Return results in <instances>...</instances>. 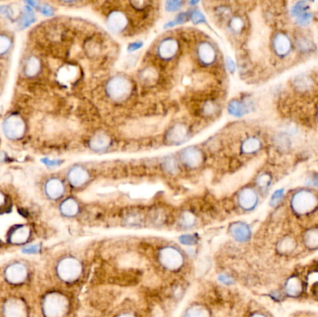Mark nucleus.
Segmentation results:
<instances>
[{
	"instance_id": "nucleus-23",
	"label": "nucleus",
	"mask_w": 318,
	"mask_h": 317,
	"mask_svg": "<svg viewBox=\"0 0 318 317\" xmlns=\"http://www.w3.org/2000/svg\"><path fill=\"white\" fill-rule=\"evenodd\" d=\"M42 63L39 58L31 55L26 60L22 72L28 78H36L41 72Z\"/></svg>"
},
{
	"instance_id": "nucleus-18",
	"label": "nucleus",
	"mask_w": 318,
	"mask_h": 317,
	"mask_svg": "<svg viewBox=\"0 0 318 317\" xmlns=\"http://www.w3.org/2000/svg\"><path fill=\"white\" fill-rule=\"evenodd\" d=\"M112 140L108 134L105 132H97L94 135L91 136L89 141L90 149L94 152L107 151L111 146Z\"/></svg>"
},
{
	"instance_id": "nucleus-49",
	"label": "nucleus",
	"mask_w": 318,
	"mask_h": 317,
	"mask_svg": "<svg viewBox=\"0 0 318 317\" xmlns=\"http://www.w3.org/2000/svg\"><path fill=\"white\" fill-rule=\"evenodd\" d=\"M226 67L229 70L230 73L234 74L235 71V64L231 58L226 59Z\"/></svg>"
},
{
	"instance_id": "nucleus-43",
	"label": "nucleus",
	"mask_w": 318,
	"mask_h": 317,
	"mask_svg": "<svg viewBox=\"0 0 318 317\" xmlns=\"http://www.w3.org/2000/svg\"><path fill=\"white\" fill-rule=\"evenodd\" d=\"M312 14L309 13V12H305L303 15L298 17L296 19V22H297L298 26H305L309 25V22L312 20Z\"/></svg>"
},
{
	"instance_id": "nucleus-16",
	"label": "nucleus",
	"mask_w": 318,
	"mask_h": 317,
	"mask_svg": "<svg viewBox=\"0 0 318 317\" xmlns=\"http://www.w3.org/2000/svg\"><path fill=\"white\" fill-rule=\"evenodd\" d=\"M44 191L47 198L52 200H58L64 196L65 184L60 178H50L44 184Z\"/></svg>"
},
{
	"instance_id": "nucleus-37",
	"label": "nucleus",
	"mask_w": 318,
	"mask_h": 317,
	"mask_svg": "<svg viewBox=\"0 0 318 317\" xmlns=\"http://www.w3.org/2000/svg\"><path fill=\"white\" fill-rule=\"evenodd\" d=\"M164 170L169 174H175L179 170V163L173 157H168L163 162Z\"/></svg>"
},
{
	"instance_id": "nucleus-19",
	"label": "nucleus",
	"mask_w": 318,
	"mask_h": 317,
	"mask_svg": "<svg viewBox=\"0 0 318 317\" xmlns=\"http://www.w3.org/2000/svg\"><path fill=\"white\" fill-rule=\"evenodd\" d=\"M298 241L295 236L291 234H287L282 236L280 239L277 241V253L281 256H289L295 250H297Z\"/></svg>"
},
{
	"instance_id": "nucleus-36",
	"label": "nucleus",
	"mask_w": 318,
	"mask_h": 317,
	"mask_svg": "<svg viewBox=\"0 0 318 317\" xmlns=\"http://www.w3.org/2000/svg\"><path fill=\"white\" fill-rule=\"evenodd\" d=\"M181 225L184 228H192L195 224V217L190 211H184L181 216Z\"/></svg>"
},
{
	"instance_id": "nucleus-3",
	"label": "nucleus",
	"mask_w": 318,
	"mask_h": 317,
	"mask_svg": "<svg viewBox=\"0 0 318 317\" xmlns=\"http://www.w3.org/2000/svg\"><path fill=\"white\" fill-rule=\"evenodd\" d=\"M68 309L67 298L61 293H48L43 300V312L46 317H63Z\"/></svg>"
},
{
	"instance_id": "nucleus-52",
	"label": "nucleus",
	"mask_w": 318,
	"mask_h": 317,
	"mask_svg": "<svg viewBox=\"0 0 318 317\" xmlns=\"http://www.w3.org/2000/svg\"><path fill=\"white\" fill-rule=\"evenodd\" d=\"M311 292H312V295L314 298V300H316L318 302V282L314 283L313 286H312Z\"/></svg>"
},
{
	"instance_id": "nucleus-51",
	"label": "nucleus",
	"mask_w": 318,
	"mask_h": 317,
	"mask_svg": "<svg viewBox=\"0 0 318 317\" xmlns=\"http://www.w3.org/2000/svg\"><path fill=\"white\" fill-rule=\"evenodd\" d=\"M42 161L45 163V165H47L48 166H59V165H61L60 163L61 161H59V160H50V159H43Z\"/></svg>"
},
{
	"instance_id": "nucleus-41",
	"label": "nucleus",
	"mask_w": 318,
	"mask_h": 317,
	"mask_svg": "<svg viewBox=\"0 0 318 317\" xmlns=\"http://www.w3.org/2000/svg\"><path fill=\"white\" fill-rule=\"evenodd\" d=\"M297 46L302 52H309L312 48V43L308 40L307 38H299L297 42Z\"/></svg>"
},
{
	"instance_id": "nucleus-14",
	"label": "nucleus",
	"mask_w": 318,
	"mask_h": 317,
	"mask_svg": "<svg viewBox=\"0 0 318 317\" xmlns=\"http://www.w3.org/2000/svg\"><path fill=\"white\" fill-rule=\"evenodd\" d=\"M237 202L244 211H251L258 206L259 196L255 189L251 187L243 188L237 196Z\"/></svg>"
},
{
	"instance_id": "nucleus-29",
	"label": "nucleus",
	"mask_w": 318,
	"mask_h": 317,
	"mask_svg": "<svg viewBox=\"0 0 318 317\" xmlns=\"http://www.w3.org/2000/svg\"><path fill=\"white\" fill-rule=\"evenodd\" d=\"M214 16L215 18L218 20V21H225L228 22L230 19L232 18V11L229 7H225V6H219L215 8L214 11Z\"/></svg>"
},
{
	"instance_id": "nucleus-6",
	"label": "nucleus",
	"mask_w": 318,
	"mask_h": 317,
	"mask_svg": "<svg viewBox=\"0 0 318 317\" xmlns=\"http://www.w3.org/2000/svg\"><path fill=\"white\" fill-rule=\"evenodd\" d=\"M158 260L163 267L169 271L180 270L184 263L183 255L174 247H165L159 251Z\"/></svg>"
},
{
	"instance_id": "nucleus-26",
	"label": "nucleus",
	"mask_w": 318,
	"mask_h": 317,
	"mask_svg": "<svg viewBox=\"0 0 318 317\" xmlns=\"http://www.w3.org/2000/svg\"><path fill=\"white\" fill-rule=\"evenodd\" d=\"M261 142L257 137L251 136L246 138L240 145V152L243 155H253L261 149Z\"/></svg>"
},
{
	"instance_id": "nucleus-44",
	"label": "nucleus",
	"mask_w": 318,
	"mask_h": 317,
	"mask_svg": "<svg viewBox=\"0 0 318 317\" xmlns=\"http://www.w3.org/2000/svg\"><path fill=\"white\" fill-rule=\"evenodd\" d=\"M269 296L271 298L273 301H275V302H280L282 301H284L285 300V298H286V295H285V293L283 291V289H277V290H274V291H272L270 294H269Z\"/></svg>"
},
{
	"instance_id": "nucleus-31",
	"label": "nucleus",
	"mask_w": 318,
	"mask_h": 317,
	"mask_svg": "<svg viewBox=\"0 0 318 317\" xmlns=\"http://www.w3.org/2000/svg\"><path fill=\"white\" fill-rule=\"evenodd\" d=\"M184 317H209L208 309L200 305H194L188 309Z\"/></svg>"
},
{
	"instance_id": "nucleus-25",
	"label": "nucleus",
	"mask_w": 318,
	"mask_h": 317,
	"mask_svg": "<svg viewBox=\"0 0 318 317\" xmlns=\"http://www.w3.org/2000/svg\"><path fill=\"white\" fill-rule=\"evenodd\" d=\"M79 202L77 199L74 198H68L64 199L63 202L60 205V211L63 214V216L71 218L77 216L79 212Z\"/></svg>"
},
{
	"instance_id": "nucleus-56",
	"label": "nucleus",
	"mask_w": 318,
	"mask_h": 317,
	"mask_svg": "<svg viewBox=\"0 0 318 317\" xmlns=\"http://www.w3.org/2000/svg\"><path fill=\"white\" fill-rule=\"evenodd\" d=\"M313 270L318 272V259L317 260H315V261H314V263H313Z\"/></svg>"
},
{
	"instance_id": "nucleus-15",
	"label": "nucleus",
	"mask_w": 318,
	"mask_h": 317,
	"mask_svg": "<svg viewBox=\"0 0 318 317\" xmlns=\"http://www.w3.org/2000/svg\"><path fill=\"white\" fill-rule=\"evenodd\" d=\"M27 276H28L27 267L21 262L12 263L6 268V279L13 285L23 283L27 280Z\"/></svg>"
},
{
	"instance_id": "nucleus-54",
	"label": "nucleus",
	"mask_w": 318,
	"mask_h": 317,
	"mask_svg": "<svg viewBox=\"0 0 318 317\" xmlns=\"http://www.w3.org/2000/svg\"><path fill=\"white\" fill-rule=\"evenodd\" d=\"M116 317H136L134 314L130 313V312H123V313H120L119 315H117Z\"/></svg>"
},
{
	"instance_id": "nucleus-12",
	"label": "nucleus",
	"mask_w": 318,
	"mask_h": 317,
	"mask_svg": "<svg viewBox=\"0 0 318 317\" xmlns=\"http://www.w3.org/2000/svg\"><path fill=\"white\" fill-rule=\"evenodd\" d=\"M190 137V130L188 126L183 123H176L170 127L166 132L165 140L167 144L180 145L186 142Z\"/></svg>"
},
{
	"instance_id": "nucleus-20",
	"label": "nucleus",
	"mask_w": 318,
	"mask_h": 317,
	"mask_svg": "<svg viewBox=\"0 0 318 317\" xmlns=\"http://www.w3.org/2000/svg\"><path fill=\"white\" fill-rule=\"evenodd\" d=\"M230 234L239 243H245L251 239V230L245 223L237 222L230 227Z\"/></svg>"
},
{
	"instance_id": "nucleus-48",
	"label": "nucleus",
	"mask_w": 318,
	"mask_h": 317,
	"mask_svg": "<svg viewBox=\"0 0 318 317\" xmlns=\"http://www.w3.org/2000/svg\"><path fill=\"white\" fill-rule=\"evenodd\" d=\"M39 11L41 12L43 15L46 16H52L53 15V10L52 7H50V6L44 5V6H39Z\"/></svg>"
},
{
	"instance_id": "nucleus-10",
	"label": "nucleus",
	"mask_w": 318,
	"mask_h": 317,
	"mask_svg": "<svg viewBox=\"0 0 318 317\" xmlns=\"http://www.w3.org/2000/svg\"><path fill=\"white\" fill-rule=\"evenodd\" d=\"M179 160L183 166L190 169H194L204 163V153L195 146L183 149L179 154Z\"/></svg>"
},
{
	"instance_id": "nucleus-46",
	"label": "nucleus",
	"mask_w": 318,
	"mask_h": 317,
	"mask_svg": "<svg viewBox=\"0 0 318 317\" xmlns=\"http://www.w3.org/2000/svg\"><path fill=\"white\" fill-rule=\"evenodd\" d=\"M22 251L27 254H35L40 251V246L39 245H29L26 248H23Z\"/></svg>"
},
{
	"instance_id": "nucleus-35",
	"label": "nucleus",
	"mask_w": 318,
	"mask_h": 317,
	"mask_svg": "<svg viewBox=\"0 0 318 317\" xmlns=\"http://www.w3.org/2000/svg\"><path fill=\"white\" fill-rule=\"evenodd\" d=\"M309 10V4L306 1H299L295 5L292 7L291 15L297 19L298 17L304 14L305 12H308Z\"/></svg>"
},
{
	"instance_id": "nucleus-50",
	"label": "nucleus",
	"mask_w": 318,
	"mask_h": 317,
	"mask_svg": "<svg viewBox=\"0 0 318 317\" xmlns=\"http://www.w3.org/2000/svg\"><path fill=\"white\" fill-rule=\"evenodd\" d=\"M308 184L313 187H318V174H314L311 179L308 180Z\"/></svg>"
},
{
	"instance_id": "nucleus-1",
	"label": "nucleus",
	"mask_w": 318,
	"mask_h": 317,
	"mask_svg": "<svg viewBox=\"0 0 318 317\" xmlns=\"http://www.w3.org/2000/svg\"><path fill=\"white\" fill-rule=\"evenodd\" d=\"M132 82L125 76L117 75L110 78L105 85V93L110 100L121 103L129 99L132 93Z\"/></svg>"
},
{
	"instance_id": "nucleus-30",
	"label": "nucleus",
	"mask_w": 318,
	"mask_h": 317,
	"mask_svg": "<svg viewBox=\"0 0 318 317\" xmlns=\"http://www.w3.org/2000/svg\"><path fill=\"white\" fill-rule=\"evenodd\" d=\"M21 21H20V26L22 28H26L27 26H30L34 21H36V18L34 15V12L32 11V8L29 6L25 7L23 11L21 14Z\"/></svg>"
},
{
	"instance_id": "nucleus-8",
	"label": "nucleus",
	"mask_w": 318,
	"mask_h": 317,
	"mask_svg": "<svg viewBox=\"0 0 318 317\" xmlns=\"http://www.w3.org/2000/svg\"><path fill=\"white\" fill-rule=\"evenodd\" d=\"M180 43L175 37H163L156 47L157 57L162 62H170L177 57Z\"/></svg>"
},
{
	"instance_id": "nucleus-45",
	"label": "nucleus",
	"mask_w": 318,
	"mask_h": 317,
	"mask_svg": "<svg viewBox=\"0 0 318 317\" xmlns=\"http://www.w3.org/2000/svg\"><path fill=\"white\" fill-rule=\"evenodd\" d=\"M180 241L184 245H188V246H191V245L195 244L197 243V237L193 236L192 234H185L180 237Z\"/></svg>"
},
{
	"instance_id": "nucleus-40",
	"label": "nucleus",
	"mask_w": 318,
	"mask_h": 317,
	"mask_svg": "<svg viewBox=\"0 0 318 317\" xmlns=\"http://www.w3.org/2000/svg\"><path fill=\"white\" fill-rule=\"evenodd\" d=\"M284 198V190L283 189H278L276 192L273 193L271 200H270V205L272 207L276 208L277 206H279L281 204L282 200Z\"/></svg>"
},
{
	"instance_id": "nucleus-33",
	"label": "nucleus",
	"mask_w": 318,
	"mask_h": 317,
	"mask_svg": "<svg viewBox=\"0 0 318 317\" xmlns=\"http://www.w3.org/2000/svg\"><path fill=\"white\" fill-rule=\"evenodd\" d=\"M272 179L268 174L262 173L256 180V184L261 192H267L271 185Z\"/></svg>"
},
{
	"instance_id": "nucleus-17",
	"label": "nucleus",
	"mask_w": 318,
	"mask_h": 317,
	"mask_svg": "<svg viewBox=\"0 0 318 317\" xmlns=\"http://www.w3.org/2000/svg\"><path fill=\"white\" fill-rule=\"evenodd\" d=\"M4 317H27L26 303L19 299H11L3 307Z\"/></svg>"
},
{
	"instance_id": "nucleus-53",
	"label": "nucleus",
	"mask_w": 318,
	"mask_h": 317,
	"mask_svg": "<svg viewBox=\"0 0 318 317\" xmlns=\"http://www.w3.org/2000/svg\"><path fill=\"white\" fill-rule=\"evenodd\" d=\"M6 201H7V199H6L5 194L2 192H0V208L5 206Z\"/></svg>"
},
{
	"instance_id": "nucleus-47",
	"label": "nucleus",
	"mask_w": 318,
	"mask_h": 317,
	"mask_svg": "<svg viewBox=\"0 0 318 317\" xmlns=\"http://www.w3.org/2000/svg\"><path fill=\"white\" fill-rule=\"evenodd\" d=\"M142 45H143V43L141 41L132 42V43H131V44L128 46V52H136V51L140 50V48L142 47Z\"/></svg>"
},
{
	"instance_id": "nucleus-4",
	"label": "nucleus",
	"mask_w": 318,
	"mask_h": 317,
	"mask_svg": "<svg viewBox=\"0 0 318 317\" xmlns=\"http://www.w3.org/2000/svg\"><path fill=\"white\" fill-rule=\"evenodd\" d=\"M57 275L61 280L71 283L78 280L82 274V264L74 257H65L58 263Z\"/></svg>"
},
{
	"instance_id": "nucleus-9",
	"label": "nucleus",
	"mask_w": 318,
	"mask_h": 317,
	"mask_svg": "<svg viewBox=\"0 0 318 317\" xmlns=\"http://www.w3.org/2000/svg\"><path fill=\"white\" fill-rule=\"evenodd\" d=\"M106 26L115 34H122L130 29L131 19L125 11L115 9L106 15Z\"/></svg>"
},
{
	"instance_id": "nucleus-11",
	"label": "nucleus",
	"mask_w": 318,
	"mask_h": 317,
	"mask_svg": "<svg viewBox=\"0 0 318 317\" xmlns=\"http://www.w3.org/2000/svg\"><path fill=\"white\" fill-rule=\"evenodd\" d=\"M90 177L91 175L89 169L81 165L71 166L68 169L66 175L68 183L76 189H80L86 186L90 181Z\"/></svg>"
},
{
	"instance_id": "nucleus-2",
	"label": "nucleus",
	"mask_w": 318,
	"mask_h": 317,
	"mask_svg": "<svg viewBox=\"0 0 318 317\" xmlns=\"http://www.w3.org/2000/svg\"><path fill=\"white\" fill-rule=\"evenodd\" d=\"M290 208L298 216L309 215L318 208L317 196L312 191L301 190L293 194Z\"/></svg>"
},
{
	"instance_id": "nucleus-21",
	"label": "nucleus",
	"mask_w": 318,
	"mask_h": 317,
	"mask_svg": "<svg viewBox=\"0 0 318 317\" xmlns=\"http://www.w3.org/2000/svg\"><path fill=\"white\" fill-rule=\"evenodd\" d=\"M274 51L280 57H285L291 51V41L284 34H277L273 41Z\"/></svg>"
},
{
	"instance_id": "nucleus-7",
	"label": "nucleus",
	"mask_w": 318,
	"mask_h": 317,
	"mask_svg": "<svg viewBox=\"0 0 318 317\" xmlns=\"http://www.w3.org/2000/svg\"><path fill=\"white\" fill-rule=\"evenodd\" d=\"M195 57L202 67H210L217 63L219 53L211 42H199L195 47Z\"/></svg>"
},
{
	"instance_id": "nucleus-5",
	"label": "nucleus",
	"mask_w": 318,
	"mask_h": 317,
	"mask_svg": "<svg viewBox=\"0 0 318 317\" xmlns=\"http://www.w3.org/2000/svg\"><path fill=\"white\" fill-rule=\"evenodd\" d=\"M2 130L8 139L11 140H21L26 134L27 124L21 115L10 114L3 121Z\"/></svg>"
},
{
	"instance_id": "nucleus-42",
	"label": "nucleus",
	"mask_w": 318,
	"mask_h": 317,
	"mask_svg": "<svg viewBox=\"0 0 318 317\" xmlns=\"http://www.w3.org/2000/svg\"><path fill=\"white\" fill-rule=\"evenodd\" d=\"M183 6V2L182 1H167L166 2V11L169 12L177 11Z\"/></svg>"
},
{
	"instance_id": "nucleus-32",
	"label": "nucleus",
	"mask_w": 318,
	"mask_h": 317,
	"mask_svg": "<svg viewBox=\"0 0 318 317\" xmlns=\"http://www.w3.org/2000/svg\"><path fill=\"white\" fill-rule=\"evenodd\" d=\"M12 47V38L6 34H0V56H4Z\"/></svg>"
},
{
	"instance_id": "nucleus-38",
	"label": "nucleus",
	"mask_w": 318,
	"mask_h": 317,
	"mask_svg": "<svg viewBox=\"0 0 318 317\" xmlns=\"http://www.w3.org/2000/svg\"><path fill=\"white\" fill-rule=\"evenodd\" d=\"M188 14H189V20L193 21V23L198 25V23L206 22V19L202 14V12L197 9L188 11Z\"/></svg>"
},
{
	"instance_id": "nucleus-13",
	"label": "nucleus",
	"mask_w": 318,
	"mask_h": 317,
	"mask_svg": "<svg viewBox=\"0 0 318 317\" xmlns=\"http://www.w3.org/2000/svg\"><path fill=\"white\" fill-rule=\"evenodd\" d=\"M286 297L297 299L303 296L305 292V283L302 276L292 275L287 278L283 287Z\"/></svg>"
},
{
	"instance_id": "nucleus-34",
	"label": "nucleus",
	"mask_w": 318,
	"mask_h": 317,
	"mask_svg": "<svg viewBox=\"0 0 318 317\" xmlns=\"http://www.w3.org/2000/svg\"><path fill=\"white\" fill-rule=\"evenodd\" d=\"M202 114L206 116H213L219 112V106L213 101H207L202 106Z\"/></svg>"
},
{
	"instance_id": "nucleus-22",
	"label": "nucleus",
	"mask_w": 318,
	"mask_h": 317,
	"mask_svg": "<svg viewBox=\"0 0 318 317\" xmlns=\"http://www.w3.org/2000/svg\"><path fill=\"white\" fill-rule=\"evenodd\" d=\"M31 231L28 226L21 225L12 229L9 234V241L12 244L21 245L27 243L30 237Z\"/></svg>"
},
{
	"instance_id": "nucleus-24",
	"label": "nucleus",
	"mask_w": 318,
	"mask_h": 317,
	"mask_svg": "<svg viewBox=\"0 0 318 317\" xmlns=\"http://www.w3.org/2000/svg\"><path fill=\"white\" fill-rule=\"evenodd\" d=\"M302 241L304 247L309 250H318V227L306 229L302 235Z\"/></svg>"
},
{
	"instance_id": "nucleus-39",
	"label": "nucleus",
	"mask_w": 318,
	"mask_h": 317,
	"mask_svg": "<svg viewBox=\"0 0 318 317\" xmlns=\"http://www.w3.org/2000/svg\"><path fill=\"white\" fill-rule=\"evenodd\" d=\"M189 21V14L187 12H182L180 13L179 15L175 17V19H173V21H168L167 25L165 26L166 28L168 27H173V26H177V25H181V23H184L186 21Z\"/></svg>"
},
{
	"instance_id": "nucleus-27",
	"label": "nucleus",
	"mask_w": 318,
	"mask_h": 317,
	"mask_svg": "<svg viewBox=\"0 0 318 317\" xmlns=\"http://www.w3.org/2000/svg\"><path fill=\"white\" fill-rule=\"evenodd\" d=\"M227 110L228 113L235 117H242L249 112L247 104L244 102L236 99L232 100L230 102Z\"/></svg>"
},
{
	"instance_id": "nucleus-55",
	"label": "nucleus",
	"mask_w": 318,
	"mask_h": 317,
	"mask_svg": "<svg viewBox=\"0 0 318 317\" xmlns=\"http://www.w3.org/2000/svg\"><path fill=\"white\" fill-rule=\"evenodd\" d=\"M250 317H268L265 315L264 313H261V312H254L253 314H251Z\"/></svg>"
},
{
	"instance_id": "nucleus-28",
	"label": "nucleus",
	"mask_w": 318,
	"mask_h": 317,
	"mask_svg": "<svg viewBox=\"0 0 318 317\" xmlns=\"http://www.w3.org/2000/svg\"><path fill=\"white\" fill-rule=\"evenodd\" d=\"M227 28L232 34L239 35L240 33L243 31L245 28V21L242 17L233 15L229 21L227 22Z\"/></svg>"
}]
</instances>
